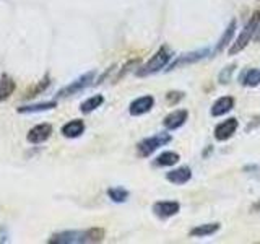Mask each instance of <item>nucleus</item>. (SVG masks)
Returning <instances> with one entry per match:
<instances>
[{
  "label": "nucleus",
  "mask_w": 260,
  "mask_h": 244,
  "mask_svg": "<svg viewBox=\"0 0 260 244\" xmlns=\"http://www.w3.org/2000/svg\"><path fill=\"white\" fill-rule=\"evenodd\" d=\"M106 231L102 228H90L78 231V229H70V231L56 233L51 236V244H85V242H101L104 239Z\"/></svg>",
  "instance_id": "nucleus-1"
},
{
  "label": "nucleus",
  "mask_w": 260,
  "mask_h": 244,
  "mask_svg": "<svg viewBox=\"0 0 260 244\" xmlns=\"http://www.w3.org/2000/svg\"><path fill=\"white\" fill-rule=\"evenodd\" d=\"M171 57H173V54H171L169 47H166V46L160 47L158 51H156L152 55V57H150V60L147 62V64L137 70V75H139V76H147V75L160 72L161 68H164L169 64Z\"/></svg>",
  "instance_id": "nucleus-2"
},
{
  "label": "nucleus",
  "mask_w": 260,
  "mask_h": 244,
  "mask_svg": "<svg viewBox=\"0 0 260 244\" xmlns=\"http://www.w3.org/2000/svg\"><path fill=\"white\" fill-rule=\"evenodd\" d=\"M258 25H260V12H254V15L250 17L249 23L244 26V30L241 31V34H239L237 39L234 41V44H232V46L229 47V51H228L229 55H236V54H239L245 46H247V44L250 43V39H252V36L255 34Z\"/></svg>",
  "instance_id": "nucleus-3"
},
{
  "label": "nucleus",
  "mask_w": 260,
  "mask_h": 244,
  "mask_svg": "<svg viewBox=\"0 0 260 244\" xmlns=\"http://www.w3.org/2000/svg\"><path fill=\"white\" fill-rule=\"evenodd\" d=\"M171 137L169 134H164V132H161V134H156L153 137H147L143 138V140L137 145V150H139V155L140 156H150L153 151H156L160 148V146H164L166 143L171 142Z\"/></svg>",
  "instance_id": "nucleus-4"
},
{
  "label": "nucleus",
  "mask_w": 260,
  "mask_h": 244,
  "mask_svg": "<svg viewBox=\"0 0 260 244\" xmlns=\"http://www.w3.org/2000/svg\"><path fill=\"white\" fill-rule=\"evenodd\" d=\"M94 76H96V72L94 70L83 73L81 76L75 78L72 83H68L67 87H64L62 90H60V92L57 93V96L59 98H67V96H73V95H77L80 92H83L85 88H88L94 82Z\"/></svg>",
  "instance_id": "nucleus-5"
},
{
  "label": "nucleus",
  "mask_w": 260,
  "mask_h": 244,
  "mask_svg": "<svg viewBox=\"0 0 260 244\" xmlns=\"http://www.w3.org/2000/svg\"><path fill=\"white\" fill-rule=\"evenodd\" d=\"M52 125L51 124H38L34 125V127L28 132V142L33 143V145H39V143H44L46 140H49L51 135H52Z\"/></svg>",
  "instance_id": "nucleus-6"
},
{
  "label": "nucleus",
  "mask_w": 260,
  "mask_h": 244,
  "mask_svg": "<svg viewBox=\"0 0 260 244\" xmlns=\"http://www.w3.org/2000/svg\"><path fill=\"white\" fill-rule=\"evenodd\" d=\"M237 119H234V117H229V119H226L224 122L221 124H218L216 127H215V138L216 140H228L229 137H232V134L237 130Z\"/></svg>",
  "instance_id": "nucleus-7"
},
{
  "label": "nucleus",
  "mask_w": 260,
  "mask_h": 244,
  "mask_svg": "<svg viewBox=\"0 0 260 244\" xmlns=\"http://www.w3.org/2000/svg\"><path fill=\"white\" fill-rule=\"evenodd\" d=\"M187 117H189L187 109H177V111H173V113L164 117L163 124H164V127L166 129L176 130V129H179V127H182L184 124H186Z\"/></svg>",
  "instance_id": "nucleus-8"
},
{
  "label": "nucleus",
  "mask_w": 260,
  "mask_h": 244,
  "mask_svg": "<svg viewBox=\"0 0 260 244\" xmlns=\"http://www.w3.org/2000/svg\"><path fill=\"white\" fill-rule=\"evenodd\" d=\"M153 104H155L153 96H150V95L140 96V98H137L135 101L130 103L128 113L132 114V116H142V114L148 113V111L153 108Z\"/></svg>",
  "instance_id": "nucleus-9"
},
{
  "label": "nucleus",
  "mask_w": 260,
  "mask_h": 244,
  "mask_svg": "<svg viewBox=\"0 0 260 244\" xmlns=\"http://www.w3.org/2000/svg\"><path fill=\"white\" fill-rule=\"evenodd\" d=\"M179 208H181V205L177 204V202L163 200V202H156V204L153 205V212L161 218H169L179 212Z\"/></svg>",
  "instance_id": "nucleus-10"
},
{
  "label": "nucleus",
  "mask_w": 260,
  "mask_h": 244,
  "mask_svg": "<svg viewBox=\"0 0 260 244\" xmlns=\"http://www.w3.org/2000/svg\"><path fill=\"white\" fill-rule=\"evenodd\" d=\"M192 178V171L187 166H182V168H177V170H173L166 174V179L169 183H173L176 186H181V184H186Z\"/></svg>",
  "instance_id": "nucleus-11"
},
{
  "label": "nucleus",
  "mask_w": 260,
  "mask_h": 244,
  "mask_svg": "<svg viewBox=\"0 0 260 244\" xmlns=\"http://www.w3.org/2000/svg\"><path fill=\"white\" fill-rule=\"evenodd\" d=\"M62 135L67 138H77L85 132V122L81 119H73V121H68L65 125H62Z\"/></svg>",
  "instance_id": "nucleus-12"
},
{
  "label": "nucleus",
  "mask_w": 260,
  "mask_h": 244,
  "mask_svg": "<svg viewBox=\"0 0 260 244\" xmlns=\"http://www.w3.org/2000/svg\"><path fill=\"white\" fill-rule=\"evenodd\" d=\"M57 108L56 101H44V103H36V104H25L20 106L17 111L20 114H33V113H44V111H51Z\"/></svg>",
  "instance_id": "nucleus-13"
},
{
  "label": "nucleus",
  "mask_w": 260,
  "mask_h": 244,
  "mask_svg": "<svg viewBox=\"0 0 260 244\" xmlns=\"http://www.w3.org/2000/svg\"><path fill=\"white\" fill-rule=\"evenodd\" d=\"M15 90H17V83L13 82L12 76H9L7 73L0 75V103L9 100L15 93Z\"/></svg>",
  "instance_id": "nucleus-14"
},
{
  "label": "nucleus",
  "mask_w": 260,
  "mask_h": 244,
  "mask_svg": "<svg viewBox=\"0 0 260 244\" xmlns=\"http://www.w3.org/2000/svg\"><path fill=\"white\" fill-rule=\"evenodd\" d=\"M210 54L208 49H202V51H195V52H190V54H186V55H182V57H179L176 62H173V64L169 65V70L171 68H176V67H179V65H184V64H194V62L197 60H202L203 57H207V55Z\"/></svg>",
  "instance_id": "nucleus-15"
},
{
  "label": "nucleus",
  "mask_w": 260,
  "mask_h": 244,
  "mask_svg": "<svg viewBox=\"0 0 260 244\" xmlns=\"http://www.w3.org/2000/svg\"><path fill=\"white\" fill-rule=\"evenodd\" d=\"M234 108V100H232L231 96H221L220 100H216L215 104L211 106V116H223L229 113V111Z\"/></svg>",
  "instance_id": "nucleus-16"
},
{
  "label": "nucleus",
  "mask_w": 260,
  "mask_h": 244,
  "mask_svg": "<svg viewBox=\"0 0 260 244\" xmlns=\"http://www.w3.org/2000/svg\"><path fill=\"white\" fill-rule=\"evenodd\" d=\"M220 229V223H207V225H200L194 229H190V236H197V238H205V236H211Z\"/></svg>",
  "instance_id": "nucleus-17"
},
{
  "label": "nucleus",
  "mask_w": 260,
  "mask_h": 244,
  "mask_svg": "<svg viewBox=\"0 0 260 244\" xmlns=\"http://www.w3.org/2000/svg\"><path fill=\"white\" fill-rule=\"evenodd\" d=\"M102 103H104V98H102L101 95H94L91 98H88L86 101L81 103L80 109H81V113L83 114H90V113H93L94 109H98Z\"/></svg>",
  "instance_id": "nucleus-18"
},
{
  "label": "nucleus",
  "mask_w": 260,
  "mask_h": 244,
  "mask_svg": "<svg viewBox=\"0 0 260 244\" xmlns=\"http://www.w3.org/2000/svg\"><path fill=\"white\" fill-rule=\"evenodd\" d=\"M179 161V155L176 151H164L155 159V166H173Z\"/></svg>",
  "instance_id": "nucleus-19"
},
{
  "label": "nucleus",
  "mask_w": 260,
  "mask_h": 244,
  "mask_svg": "<svg viewBox=\"0 0 260 244\" xmlns=\"http://www.w3.org/2000/svg\"><path fill=\"white\" fill-rule=\"evenodd\" d=\"M234 30H236V22H234V20H232V22L229 23V26L226 28V30H224V34L221 36V39L218 41V44H216V51H215V52H220V51H223V49L229 44L231 38L234 36Z\"/></svg>",
  "instance_id": "nucleus-20"
},
{
  "label": "nucleus",
  "mask_w": 260,
  "mask_h": 244,
  "mask_svg": "<svg viewBox=\"0 0 260 244\" xmlns=\"http://www.w3.org/2000/svg\"><path fill=\"white\" fill-rule=\"evenodd\" d=\"M107 195L115 204H122L128 199V191L124 187H111V189H107Z\"/></svg>",
  "instance_id": "nucleus-21"
},
{
  "label": "nucleus",
  "mask_w": 260,
  "mask_h": 244,
  "mask_svg": "<svg viewBox=\"0 0 260 244\" xmlns=\"http://www.w3.org/2000/svg\"><path fill=\"white\" fill-rule=\"evenodd\" d=\"M242 83L245 87L260 85V70L258 68H250V70L245 72V75L242 76Z\"/></svg>",
  "instance_id": "nucleus-22"
},
{
  "label": "nucleus",
  "mask_w": 260,
  "mask_h": 244,
  "mask_svg": "<svg viewBox=\"0 0 260 244\" xmlns=\"http://www.w3.org/2000/svg\"><path fill=\"white\" fill-rule=\"evenodd\" d=\"M49 75H46L43 80H41L39 83H36V85L34 87H31L30 90H28V93H25V96L26 98H33V96H36V95H39V93H43L44 90L49 87Z\"/></svg>",
  "instance_id": "nucleus-23"
},
{
  "label": "nucleus",
  "mask_w": 260,
  "mask_h": 244,
  "mask_svg": "<svg viewBox=\"0 0 260 244\" xmlns=\"http://www.w3.org/2000/svg\"><path fill=\"white\" fill-rule=\"evenodd\" d=\"M234 72V65H229L226 70H223L221 73H220V83H228L229 82V76H231V73Z\"/></svg>",
  "instance_id": "nucleus-24"
},
{
  "label": "nucleus",
  "mask_w": 260,
  "mask_h": 244,
  "mask_svg": "<svg viewBox=\"0 0 260 244\" xmlns=\"http://www.w3.org/2000/svg\"><path fill=\"white\" fill-rule=\"evenodd\" d=\"M174 95H176V92L174 93L173 92L168 93V101L169 103H177V101H181L182 98H184V93H177V96H174Z\"/></svg>",
  "instance_id": "nucleus-25"
}]
</instances>
